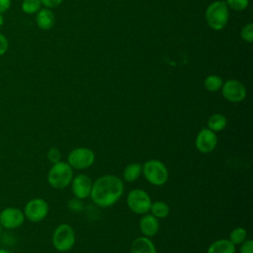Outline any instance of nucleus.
Returning a JSON list of instances; mask_svg holds the SVG:
<instances>
[{"instance_id": "obj_5", "label": "nucleus", "mask_w": 253, "mask_h": 253, "mask_svg": "<svg viewBox=\"0 0 253 253\" xmlns=\"http://www.w3.org/2000/svg\"><path fill=\"white\" fill-rule=\"evenodd\" d=\"M75 231L68 223L58 224L51 236V243L53 248L58 252H67L71 250L75 244Z\"/></svg>"}, {"instance_id": "obj_17", "label": "nucleus", "mask_w": 253, "mask_h": 253, "mask_svg": "<svg viewBox=\"0 0 253 253\" xmlns=\"http://www.w3.org/2000/svg\"><path fill=\"white\" fill-rule=\"evenodd\" d=\"M142 175V166L138 162L127 164L123 171V179L127 183L135 182Z\"/></svg>"}, {"instance_id": "obj_25", "label": "nucleus", "mask_w": 253, "mask_h": 253, "mask_svg": "<svg viewBox=\"0 0 253 253\" xmlns=\"http://www.w3.org/2000/svg\"><path fill=\"white\" fill-rule=\"evenodd\" d=\"M46 157L51 164H54L61 161V152L56 147H50L46 153Z\"/></svg>"}, {"instance_id": "obj_31", "label": "nucleus", "mask_w": 253, "mask_h": 253, "mask_svg": "<svg viewBox=\"0 0 253 253\" xmlns=\"http://www.w3.org/2000/svg\"><path fill=\"white\" fill-rule=\"evenodd\" d=\"M3 24H4V17L2 16V14H0V27H2Z\"/></svg>"}, {"instance_id": "obj_21", "label": "nucleus", "mask_w": 253, "mask_h": 253, "mask_svg": "<svg viewBox=\"0 0 253 253\" xmlns=\"http://www.w3.org/2000/svg\"><path fill=\"white\" fill-rule=\"evenodd\" d=\"M246 239H247V230L240 226L233 228L230 231L229 237H228V240L235 246L240 245Z\"/></svg>"}, {"instance_id": "obj_7", "label": "nucleus", "mask_w": 253, "mask_h": 253, "mask_svg": "<svg viewBox=\"0 0 253 253\" xmlns=\"http://www.w3.org/2000/svg\"><path fill=\"white\" fill-rule=\"evenodd\" d=\"M96 159L95 152L88 147H76L67 155V163L72 169L85 170L90 168Z\"/></svg>"}, {"instance_id": "obj_9", "label": "nucleus", "mask_w": 253, "mask_h": 253, "mask_svg": "<svg viewBox=\"0 0 253 253\" xmlns=\"http://www.w3.org/2000/svg\"><path fill=\"white\" fill-rule=\"evenodd\" d=\"M25 219L23 211L16 207H7L0 211V225L5 229L19 228Z\"/></svg>"}, {"instance_id": "obj_27", "label": "nucleus", "mask_w": 253, "mask_h": 253, "mask_svg": "<svg viewBox=\"0 0 253 253\" xmlns=\"http://www.w3.org/2000/svg\"><path fill=\"white\" fill-rule=\"evenodd\" d=\"M8 46H9V43H8L7 38L0 33V55H3L4 53H6Z\"/></svg>"}, {"instance_id": "obj_11", "label": "nucleus", "mask_w": 253, "mask_h": 253, "mask_svg": "<svg viewBox=\"0 0 253 253\" xmlns=\"http://www.w3.org/2000/svg\"><path fill=\"white\" fill-rule=\"evenodd\" d=\"M217 141L216 133L208 127H204L198 132L195 138V146L199 152L207 154L215 149Z\"/></svg>"}, {"instance_id": "obj_12", "label": "nucleus", "mask_w": 253, "mask_h": 253, "mask_svg": "<svg viewBox=\"0 0 253 253\" xmlns=\"http://www.w3.org/2000/svg\"><path fill=\"white\" fill-rule=\"evenodd\" d=\"M92 180L86 174L80 173L73 176V179L70 183L71 191L74 197L78 200H85L90 197L92 190Z\"/></svg>"}, {"instance_id": "obj_29", "label": "nucleus", "mask_w": 253, "mask_h": 253, "mask_svg": "<svg viewBox=\"0 0 253 253\" xmlns=\"http://www.w3.org/2000/svg\"><path fill=\"white\" fill-rule=\"evenodd\" d=\"M12 1L11 0H0V14L5 13L11 7Z\"/></svg>"}, {"instance_id": "obj_1", "label": "nucleus", "mask_w": 253, "mask_h": 253, "mask_svg": "<svg viewBox=\"0 0 253 253\" xmlns=\"http://www.w3.org/2000/svg\"><path fill=\"white\" fill-rule=\"evenodd\" d=\"M124 191L125 185L121 178L113 174H106L93 182L90 198L96 206L106 209L117 204Z\"/></svg>"}, {"instance_id": "obj_23", "label": "nucleus", "mask_w": 253, "mask_h": 253, "mask_svg": "<svg viewBox=\"0 0 253 253\" xmlns=\"http://www.w3.org/2000/svg\"><path fill=\"white\" fill-rule=\"evenodd\" d=\"M225 4L234 11H243L248 7L249 0H226Z\"/></svg>"}, {"instance_id": "obj_3", "label": "nucleus", "mask_w": 253, "mask_h": 253, "mask_svg": "<svg viewBox=\"0 0 253 253\" xmlns=\"http://www.w3.org/2000/svg\"><path fill=\"white\" fill-rule=\"evenodd\" d=\"M142 175L145 180L153 186H163L169 178L166 165L158 159L146 160L142 165Z\"/></svg>"}, {"instance_id": "obj_4", "label": "nucleus", "mask_w": 253, "mask_h": 253, "mask_svg": "<svg viewBox=\"0 0 253 253\" xmlns=\"http://www.w3.org/2000/svg\"><path fill=\"white\" fill-rule=\"evenodd\" d=\"M205 16L211 29L214 31L222 30L228 22V7L223 1H214L208 6Z\"/></svg>"}, {"instance_id": "obj_16", "label": "nucleus", "mask_w": 253, "mask_h": 253, "mask_svg": "<svg viewBox=\"0 0 253 253\" xmlns=\"http://www.w3.org/2000/svg\"><path fill=\"white\" fill-rule=\"evenodd\" d=\"M207 253H236V249L228 238H220L211 243Z\"/></svg>"}, {"instance_id": "obj_26", "label": "nucleus", "mask_w": 253, "mask_h": 253, "mask_svg": "<svg viewBox=\"0 0 253 253\" xmlns=\"http://www.w3.org/2000/svg\"><path fill=\"white\" fill-rule=\"evenodd\" d=\"M239 253H253V241L247 238L240 244Z\"/></svg>"}, {"instance_id": "obj_18", "label": "nucleus", "mask_w": 253, "mask_h": 253, "mask_svg": "<svg viewBox=\"0 0 253 253\" xmlns=\"http://www.w3.org/2000/svg\"><path fill=\"white\" fill-rule=\"evenodd\" d=\"M208 128L212 130L213 132L217 133L222 131L226 126H227V119L224 115L219 114V113H215L212 114L211 116H210V118L208 119Z\"/></svg>"}, {"instance_id": "obj_32", "label": "nucleus", "mask_w": 253, "mask_h": 253, "mask_svg": "<svg viewBox=\"0 0 253 253\" xmlns=\"http://www.w3.org/2000/svg\"><path fill=\"white\" fill-rule=\"evenodd\" d=\"M1 231H2V226L0 225V234H1Z\"/></svg>"}, {"instance_id": "obj_28", "label": "nucleus", "mask_w": 253, "mask_h": 253, "mask_svg": "<svg viewBox=\"0 0 253 253\" xmlns=\"http://www.w3.org/2000/svg\"><path fill=\"white\" fill-rule=\"evenodd\" d=\"M63 0H41L42 5H43L45 8H55L61 4Z\"/></svg>"}, {"instance_id": "obj_24", "label": "nucleus", "mask_w": 253, "mask_h": 253, "mask_svg": "<svg viewBox=\"0 0 253 253\" xmlns=\"http://www.w3.org/2000/svg\"><path fill=\"white\" fill-rule=\"evenodd\" d=\"M240 36L243 41L247 42H253V24L248 23L245 25L240 32Z\"/></svg>"}, {"instance_id": "obj_20", "label": "nucleus", "mask_w": 253, "mask_h": 253, "mask_svg": "<svg viewBox=\"0 0 253 253\" xmlns=\"http://www.w3.org/2000/svg\"><path fill=\"white\" fill-rule=\"evenodd\" d=\"M222 79L215 74H211L206 77L205 81H204V86L206 88V90H208L209 92H216L218 90H220L221 86H222Z\"/></svg>"}, {"instance_id": "obj_22", "label": "nucleus", "mask_w": 253, "mask_h": 253, "mask_svg": "<svg viewBox=\"0 0 253 253\" xmlns=\"http://www.w3.org/2000/svg\"><path fill=\"white\" fill-rule=\"evenodd\" d=\"M42 9L41 0H23L22 10L26 14H35Z\"/></svg>"}, {"instance_id": "obj_6", "label": "nucleus", "mask_w": 253, "mask_h": 253, "mask_svg": "<svg viewBox=\"0 0 253 253\" xmlns=\"http://www.w3.org/2000/svg\"><path fill=\"white\" fill-rule=\"evenodd\" d=\"M152 200L149 194L142 189H132L127 193L126 205L135 214H145L149 212Z\"/></svg>"}, {"instance_id": "obj_10", "label": "nucleus", "mask_w": 253, "mask_h": 253, "mask_svg": "<svg viewBox=\"0 0 253 253\" xmlns=\"http://www.w3.org/2000/svg\"><path fill=\"white\" fill-rule=\"evenodd\" d=\"M221 94L223 98L231 103L242 102L247 94L245 86L236 79H229L222 83Z\"/></svg>"}, {"instance_id": "obj_14", "label": "nucleus", "mask_w": 253, "mask_h": 253, "mask_svg": "<svg viewBox=\"0 0 253 253\" xmlns=\"http://www.w3.org/2000/svg\"><path fill=\"white\" fill-rule=\"evenodd\" d=\"M130 253H157L156 247L149 237L138 236L131 242Z\"/></svg>"}, {"instance_id": "obj_8", "label": "nucleus", "mask_w": 253, "mask_h": 253, "mask_svg": "<svg viewBox=\"0 0 253 253\" xmlns=\"http://www.w3.org/2000/svg\"><path fill=\"white\" fill-rule=\"evenodd\" d=\"M49 207L47 202L42 198H34L27 202L23 210L25 218L31 222H40L48 214Z\"/></svg>"}, {"instance_id": "obj_15", "label": "nucleus", "mask_w": 253, "mask_h": 253, "mask_svg": "<svg viewBox=\"0 0 253 253\" xmlns=\"http://www.w3.org/2000/svg\"><path fill=\"white\" fill-rule=\"evenodd\" d=\"M36 22L40 29L42 30H49L53 27L55 18L52 11L48 8L41 9L36 16Z\"/></svg>"}, {"instance_id": "obj_13", "label": "nucleus", "mask_w": 253, "mask_h": 253, "mask_svg": "<svg viewBox=\"0 0 253 253\" xmlns=\"http://www.w3.org/2000/svg\"><path fill=\"white\" fill-rule=\"evenodd\" d=\"M138 226H139V230L143 236L151 238L158 233L160 223H159L158 218H156L150 212H147V213L141 215V217L139 219Z\"/></svg>"}, {"instance_id": "obj_19", "label": "nucleus", "mask_w": 253, "mask_h": 253, "mask_svg": "<svg viewBox=\"0 0 253 253\" xmlns=\"http://www.w3.org/2000/svg\"><path fill=\"white\" fill-rule=\"evenodd\" d=\"M149 212L152 215H154L156 218L161 219V218H165L169 215L170 208L163 201H154L151 203Z\"/></svg>"}, {"instance_id": "obj_30", "label": "nucleus", "mask_w": 253, "mask_h": 253, "mask_svg": "<svg viewBox=\"0 0 253 253\" xmlns=\"http://www.w3.org/2000/svg\"><path fill=\"white\" fill-rule=\"evenodd\" d=\"M0 253H12L11 251L7 250V249H4V248H0Z\"/></svg>"}, {"instance_id": "obj_2", "label": "nucleus", "mask_w": 253, "mask_h": 253, "mask_svg": "<svg viewBox=\"0 0 253 253\" xmlns=\"http://www.w3.org/2000/svg\"><path fill=\"white\" fill-rule=\"evenodd\" d=\"M73 169L64 161H59L51 165L47 172V183L53 189L61 190L70 186L73 179Z\"/></svg>"}]
</instances>
